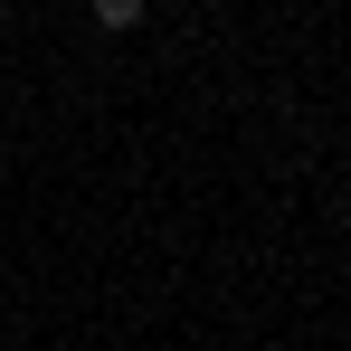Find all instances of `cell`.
I'll list each match as a JSON object with an SVG mask.
<instances>
[{
  "instance_id": "7a4b0ae2",
  "label": "cell",
  "mask_w": 351,
  "mask_h": 351,
  "mask_svg": "<svg viewBox=\"0 0 351 351\" xmlns=\"http://www.w3.org/2000/svg\"><path fill=\"white\" fill-rule=\"evenodd\" d=\"M342 294H351V285H342Z\"/></svg>"
},
{
  "instance_id": "6da1fadb",
  "label": "cell",
  "mask_w": 351,
  "mask_h": 351,
  "mask_svg": "<svg viewBox=\"0 0 351 351\" xmlns=\"http://www.w3.org/2000/svg\"><path fill=\"white\" fill-rule=\"evenodd\" d=\"M95 29H105V38H133V29H143V0H95Z\"/></svg>"
}]
</instances>
